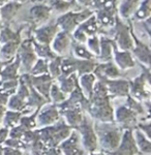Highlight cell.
<instances>
[{
	"label": "cell",
	"mask_w": 151,
	"mask_h": 155,
	"mask_svg": "<svg viewBox=\"0 0 151 155\" xmlns=\"http://www.w3.org/2000/svg\"><path fill=\"white\" fill-rule=\"evenodd\" d=\"M107 2V0H92V4H91V8L93 11H97L100 7L104 6V4Z\"/></svg>",
	"instance_id": "obj_20"
},
{
	"label": "cell",
	"mask_w": 151,
	"mask_h": 155,
	"mask_svg": "<svg viewBox=\"0 0 151 155\" xmlns=\"http://www.w3.org/2000/svg\"><path fill=\"white\" fill-rule=\"evenodd\" d=\"M21 6L22 3L15 0H11L7 3L0 6V21L2 26H8L9 22L14 19Z\"/></svg>",
	"instance_id": "obj_7"
},
{
	"label": "cell",
	"mask_w": 151,
	"mask_h": 155,
	"mask_svg": "<svg viewBox=\"0 0 151 155\" xmlns=\"http://www.w3.org/2000/svg\"><path fill=\"white\" fill-rule=\"evenodd\" d=\"M52 14V8L49 4L36 3L30 8V20L32 26L35 28V25L46 22L50 19Z\"/></svg>",
	"instance_id": "obj_6"
},
{
	"label": "cell",
	"mask_w": 151,
	"mask_h": 155,
	"mask_svg": "<svg viewBox=\"0 0 151 155\" xmlns=\"http://www.w3.org/2000/svg\"><path fill=\"white\" fill-rule=\"evenodd\" d=\"M72 53L75 56V58L81 59V60H90L94 59V55L90 53V51L87 48H85V46H83V44H79V42H76L72 39Z\"/></svg>",
	"instance_id": "obj_13"
},
{
	"label": "cell",
	"mask_w": 151,
	"mask_h": 155,
	"mask_svg": "<svg viewBox=\"0 0 151 155\" xmlns=\"http://www.w3.org/2000/svg\"><path fill=\"white\" fill-rule=\"evenodd\" d=\"M120 1L121 3L119 5V8H117L118 16L126 21L130 20L137 11L141 1L140 0H120Z\"/></svg>",
	"instance_id": "obj_8"
},
{
	"label": "cell",
	"mask_w": 151,
	"mask_h": 155,
	"mask_svg": "<svg viewBox=\"0 0 151 155\" xmlns=\"http://www.w3.org/2000/svg\"><path fill=\"white\" fill-rule=\"evenodd\" d=\"M75 4L76 2H69L65 1V0H51L49 5L51 6L52 9H56L58 12L65 14V12H69L75 6Z\"/></svg>",
	"instance_id": "obj_17"
},
{
	"label": "cell",
	"mask_w": 151,
	"mask_h": 155,
	"mask_svg": "<svg viewBox=\"0 0 151 155\" xmlns=\"http://www.w3.org/2000/svg\"><path fill=\"white\" fill-rule=\"evenodd\" d=\"M128 24H129V29H130V34L133 36V41H134V47H133L132 51L133 54L135 55L140 60L143 64H145L146 67H149V61H150V49L149 46L145 45L144 42H142L138 38V36L136 35L135 30H134V25L132 23V19L127 20Z\"/></svg>",
	"instance_id": "obj_4"
},
{
	"label": "cell",
	"mask_w": 151,
	"mask_h": 155,
	"mask_svg": "<svg viewBox=\"0 0 151 155\" xmlns=\"http://www.w3.org/2000/svg\"><path fill=\"white\" fill-rule=\"evenodd\" d=\"M113 54H114L115 62H116L117 66H119L121 69H126L135 66L134 57L129 51H121L115 47Z\"/></svg>",
	"instance_id": "obj_9"
},
{
	"label": "cell",
	"mask_w": 151,
	"mask_h": 155,
	"mask_svg": "<svg viewBox=\"0 0 151 155\" xmlns=\"http://www.w3.org/2000/svg\"><path fill=\"white\" fill-rule=\"evenodd\" d=\"M107 87H109V91L116 95H126L128 91V83L126 81L117 80V81H107Z\"/></svg>",
	"instance_id": "obj_14"
},
{
	"label": "cell",
	"mask_w": 151,
	"mask_h": 155,
	"mask_svg": "<svg viewBox=\"0 0 151 155\" xmlns=\"http://www.w3.org/2000/svg\"><path fill=\"white\" fill-rule=\"evenodd\" d=\"M111 1H113V2H114V3H118V2H119L120 1V0H111Z\"/></svg>",
	"instance_id": "obj_22"
},
{
	"label": "cell",
	"mask_w": 151,
	"mask_h": 155,
	"mask_svg": "<svg viewBox=\"0 0 151 155\" xmlns=\"http://www.w3.org/2000/svg\"><path fill=\"white\" fill-rule=\"evenodd\" d=\"M2 65H1V61H0V72H1V71H2V67H1Z\"/></svg>",
	"instance_id": "obj_24"
},
{
	"label": "cell",
	"mask_w": 151,
	"mask_h": 155,
	"mask_svg": "<svg viewBox=\"0 0 151 155\" xmlns=\"http://www.w3.org/2000/svg\"><path fill=\"white\" fill-rule=\"evenodd\" d=\"M128 23V22H127ZM114 30V41L116 48L121 51H132L134 47V41L130 34L129 24L123 23L122 19L117 15L115 24L112 27Z\"/></svg>",
	"instance_id": "obj_2"
},
{
	"label": "cell",
	"mask_w": 151,
	"mask_h": 155,
	"mask_svg": "<svg viewBox=\"0 0 151 155\" xmlns=\"http://www.w3.org/2000/svg\"><path fill=\"white\" fill-rule=\"evenodd\" d=\"M21 41H8L0 46V56L3 60H12L14 57H17L18 49Z\"/></svg>",
	"instance_id": "obj_12"
},
{
	"label": "cell",
	"mask_w": 151,
	"mask_h": 155,
	"mask_svg": "<svg viewBox=\"0 0 151 155\" xmlns=\"http://www.w3.org/2000/svg\"><path fill=\"white\" fill-rule=\"evenodd\" d=\"M94 82L95 77L93 74H83L81 78V85L83 87V91L86 93L88 97H91L93 93V89H94Z\"/></svg>",
	"instance_id": "obj_16"
},
{
	"label": "cell",
	"mask_w": 151,
	"mask_h": 155,
	"mask_svg": "<svg viewBox=\"0 0 151 155\" xmlns=\"http://www.w3.org/2000/svg\"><path fill=\"white\" fill-rule=\"evenodd\" d=\"M72 42V34L69 32L59 30L58 33L53 38L52 42L50 44L52 51L54 52L57 56H63L70 50Z\"/></svg>",
	"instance_id": "obj_5"
},
{
	"label": "cell",
	"mask_w": 151,
	"mask_h": 155,
	"mask_svg": "<svg viewBox=\"0 0 151 155\" xmlns=\"http://www.w3.org/2000/svg\"><path fill=\"white\" fill-rule=\"evenodd\" d=\"M59 27L56 24V22H51V23L44 25L41 27H35L32 31L31 34L32 38L35 41L39 42L42 45H50L53 41V38L55 37L57 33L59 31Z\"/></svg>",
	"instance_id": "obj_3"
},
{
	"label": "cell",
	"mask_w": 151,
	"mask_h": 155,
	"mask_svg": "<svg viewBox=\"0 0 151 155\" xmlns=\"http://www.w3.org/2000/svg\"><path fill=\"white\" fill-rule=\"evenodd\" d=\"M76 3H78L79 5H81V6L87 7V8H91L92 0H76Z\"/></svg>",
	"instance_id": "obj_21"
},
{
	"label": "cell",
	"mask_w": 151,
	"mask_h": 155,
	"mask_svg": "<svg viewBox=\"0 0 151 155\" xmlns=\"http://www.w3.org/2000/svg\"><path fill=\"white\" fill-rule=\"evenodd\" d=\"M94 14V11L91 8H85L82 11H69L65 14L62 15L56 20V24L58 25L59 29L62 31L69 32V33H72V31L79 27V25L83 23L87 18H89L91 15Z\"/></svg>",
	"instance_id": "obj_1"
},
{
	"label": "cell",
	"mask_w": 151,
	"mask_h": 155,
	"mask_svg": "<svg viewBox=\"0 0 151 155\" xmlns=\"http://www.w3.org/2000/svg\"><path fill=\"white\" fill-rule=\"evenodd\" d=\"M150 0H143L142 2H140L137 11L134 14V19L138 21H143V20L150 18Z\"/></svg>",
	"instance_id": "obj_15"
},
{
	"label": "cell",
	"mask_w": 151,
	"mask_h": 155,
	"mask_svg": "<svg viewBox=\"0 0 151 155\" xmlns=\"http://www.w3.org/2000/svg\"><path fill=\"white\" fill-rule=\"evenodd\" d=\"M65 1H69V2H76V0H65Z\"/></svg>",
	"instance_id": "obj_23"
},
{
	"label": "cell",
	"mask_w": 151,
	"mask_h": 155,
	"mask_svg": "<svg viewBox=\"0 0 151 155\" xmlns=\"http://www.w3.org/2000/svg\"><path fill=\"white\" fill-rule=\"evenodd\" d=\"M99 41H100V49H99V58L100 60H104V61H109L116 45H115L113 39H110L109 37L105 35L99 37Z\"/></svg>",
	"instance_id": "obj_11"
},
{
	"label": "cell",
	"mask_w": 151,
	"mask_h": 155,
	"mask_svg": "<svg viewBox=\"0 0 151 155\" xmlns=\"http://www.w3.org/2000/svg\"><path fill=\"white\" fill-rule=\"evenodd\" d=\"M79 28L87 35V37L95 36L100 32V26L97 23V20L95 18V15L93 14L89 18H87L83 23L79 25Z\"/></svg>",
	"instance_id": "obj_10"
},
{
	"label": "cell",
	"mask_w": 151,
	"mask_h": 155,
	"mask_svg": "<svg viewBox=\"0 0 151 155\" xmlns=\"http://www.w3.org/2000/svg\"><path fill=\"white\" fill-rule=\"evenodd\" d=\"M87 49L90 51V53L93 54L94 56H99V49H100V41L99 36L95 35L87 38Z\"/></svg>",
	"instance_id": "obj_18"
},
{
	"label": "cell",
	"mask_w": 151,
	"mask_h": 155,
	"mask_svg": "<svg viewBox=\"0 0 151 155\" xmlns=\"http://www.w3.org/2000/svg\"><path fill=\"white\" fill-rule=\"evenodd\" d=\"M49 71L48 69V62L45 59H39L32 66L31 72L33 74H44Z\"/></svg>",
	"instance_id": "obj_19"
}]
</instances>
